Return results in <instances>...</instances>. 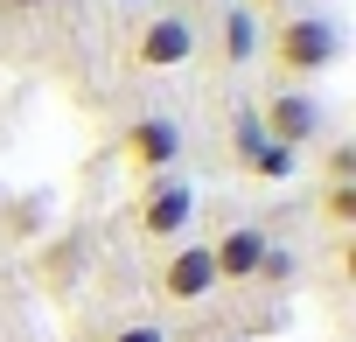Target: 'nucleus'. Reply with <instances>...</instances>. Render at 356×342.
<instances>
[{"label": "nucleus", "mask_w": 356, "mask_h": 342, "mask_svg": "<svg viewBox=\"0 0 356 342\" xmlns=\"http://www.w3.org/2000/svg\"><path fill=\"white\" fill-rule=\"evenodd\" d=\"M196 49H203V28H196L182 8H161V15H147V22L133 28L126 63H133V70H182Z\"/></svg>", "instance_id": "nucleus-3"}, {"label": "nucleus", "mask_w": 356, "mask_h": 342, "mask_svg": "<svg viewBox=\"0 0 356 342\" xmlns=\"http://www.w3.org/2000/svg\"><path fill=\"white\" fill-rule=\"evenodd\" d=\"M182 126H175L168 112H140V119H126V133H119V154H126V168H133V182H154V175H175L182 168Z\"/></svg>", "instance_id": "nucleus-4"}, {"label": "nucleus", "mask_w": 356, "mask_h": 342, "mask_svg": "<svg viewBox=\"0 0 356 342\" xmlns=\"http://www.w3.org/2000/svg\"><path fill=\"white\" fill-rule=\"evenodd\" d=\"M161 300H175V307H196V300H210L217 293V266H210V245H182V252H168L161 259Z\"/></svg>", "instance_id": "nucleus-8"}, {"label": "nucleus", "mask_w": 356, "mask_h": 342, "mask_svg": "<svg viewBox=\"0 0 356 342\" xmlns=\"http://www.w3.org/2000/svg\"><path fill=\"white\" fill-rule=\"evenodd\" d=\"M266 252H273V238H266L259 224H224V231L210 238L217 286H252V279L266 272Z\"/></svg>", "instance_id": "nucleus-7"}, {"label": "nucleus", "mask_w": 356, "mask_h": 342, "mask_svg": "<svg viewBox=\"0 0 356 342\" xmlns=\"http://www.w3.org/2000/svg\"><path fill=\"white\" fill-rule=\"evenodd\" d=\"M314 210L335 231H356V182H314Z\"/></svg>", "instance_id": "nucleus-10"}, {"label": "nucleus", "mask_w": 356, "mask_h": 342, "mask_svg": "<svg viewBox=\"0 0 356 342\" xmlns=\"http://www.w3.org/2000/svg\"><path fill=\"white\" fill-rule=\"evenodd\" d=\"M259 42H266L259 15H245L238 0H231V8H224V22H217V49H224V70H245V63L259 56Z\"/></svg>", "instance_id": "nucleus-9"}, {"label": "nucleus", "mask_w": 356, "mask_h": 342, "mask_svg": "<svg viewBox=\"0 0 356 342\" xmlns=\"http://www.w3.org/2000/svg\"><path fill=\"white\" fill-rule=\"evenodd\" d=\"M252 112H259L266 140L286 147V154H307V147L321 140V98H314V91H273V98L252 105Z\"/></svg>", "instance_id": "nucleus-5"}, {"label": "nucleus", "mask_w": 356, "mask_h": 342, "mask_svg": "<svg viewBox=\"0 0 356 342\" xmlns=\"http://www.w3.org/2000/svg\"><path fill=\"white\" fill-rule=\"evenodd\" d=\"M245 15H300V0H238Z\"/></svg>", "instance_id": "nucleus-13"}, {"label": "nucleus", "mask_w": 356, "mask_h": 342, "mask_svg": "<svg viewBox=\"0 0 356 342\" xmlns=\"http://www.w3.org/2000/svg\"><path fill=\"white\" fill-rule=\"evenodd\" d=\"M189 224H196V189L182 175L140 182V196H133V238L140 245H175V238H189Z\"/></svg>", "instance_id": "nucleus-2"}, {"label": "nucleus", "mask_w": 356, "mask_h": 342, "mask_svg": "<svg viewBox=\"0 0 356 342\" xmlns=\"http://www.w3.org/2000/svg\"><path fill=\"white\" fill-rule=\"evenodd\" d=\"M105 342H168V335H161L154 321H119V328H112Z\"/></svg>", "instance_id": "nucleus-12"}, {"label": "nucleus", "mask_w": 356, "mask_h": 342, "mask_svg": "<svg viewBox=\"0 0 356 342\" xmlns=\"http://www.w3.org/2000/svg\"><path fill=\"white\" fill-rule=\"evenodd\" d=\"M266 56L280 70V91H307L321 70H335L342 35H335L328 15H280V28L266 35Z\"/></svg>", "instance_id": "nucleus-1"}, {"label": "nucleus", "mask_w": 356, "mask_h": 342, "mask_svg": "<svg viewBox=\"0 0 356 342\" xmlns=\"http://www.w3.org/2000/svg\"><path fill=\"white\" fill-rule=\"evenodd\" d=\"M321 182H356V147H349V140H335V147L321 154Z\"/></svg>", "instance_id": "nucleus-11"}, {"label": "nucleus", "mask_w": 356, "mask_h": 342, "mask_svg": "<svg viewBox=\"0 0 356 342\" xmlns=\"http://www.w3.org/2000/svg\"><path fill=\"white\" fill-rule=\"evenodd\" d=\"M231 161L245 168L252 182H286L293 168H300V154H286V147H273V140H266V126H259V112H252V105H238V112H231Z\"/></svg>", "instance_id": "nucleus-6"}]
</instances>
